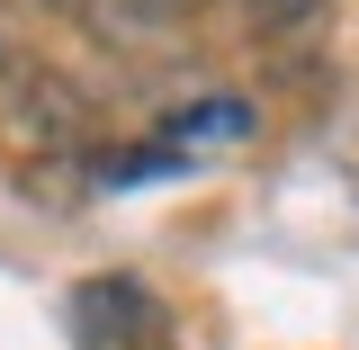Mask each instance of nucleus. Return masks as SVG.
Listing matches in <instances>:
<instances>
[{"mask_svg": "<svg viewBox=\"0 0 359 350\" xmlns=\"http://www.w3.org/2000/svg\"><path fill=\"white\" fill-rule=\"evenodd\" d=\"M323 0H243V18L261 27V36H287V27H306Z\"/></svg>", "mask_w": 359, "mask_h": 350, "instance_id": "1", "label": "nucleus"}, {"mask_svg": "<svg viewBox=\"0 0 359 350\" xmlns=\"http://www.w3.org/2000/svg\"><path fill=\"white\" fill-rule=\"evenodd\" d=\"M153 18H189V9H207V0H144Z\"/></svg>", "mask_w": 359, "mask_h": 350, "instance_id": "2", "label": "nucleus"}]
</instances>
